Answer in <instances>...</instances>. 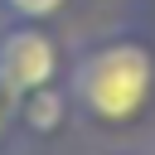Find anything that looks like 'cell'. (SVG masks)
<instances>
[{
  "instance_id": "cell-4",
  "label": "cell",
  "mask_w": 155,
  "mask_h": 155,
  "mask_svg": "<svg viewBox=\"0 0 155 155\" xmlns=\"http://www.w3.org/2000/svg\"><path fill=\"white\" fill-rule=\"evenodd\" d=\"M63 10H68V0H0L5 19H29V24H48Z\"/></svg>"
},
{
  "instance_id": "cell-1",
  "label": "cell",
  "mask_w": 155,
  "mask_h": 155,
  "mask_svg": "<svg viewBox=\"0 0 155 155\" xmlns=\"http://www.w3.org/2000/svg\"><path fill=\"white\" fill-rule=\"evenodd\" d=\"M78 121L102 136H126L155 111V34L107 29L68 48L63 73Z\"/></svg>"
},
{
  "instance_id": "cell-3",
  "label": "cell",
  "mask_w": 155,
  "mask_h": 155,
  "mask_svg": "<svg viewBox=\"0 0 155 155\" xmlns=\"http://www.w3.org/2000/svg\"><path fill=\"white\" fill-rule=\"evenodd\" d=\"M73 121H78V107H73L68 82H48L15 102V136L24 140H58Z\"/></svg>"
},
{
  "instance_id": "cell-2",
  "label": "cell",
  "mask_w": 155,
  "mask_h": 155,
  "mask_svg": "<svg viewBox=\"0 0 155 155\" xmlns=\"http://www.w3.org/2000/svg\"><path fill=\"white\" fill-rule=\"evenodd\" d=\"M63 73H68V48L48 24H29V19L0 24V87L10 97L63 82Z\"/></svg>"
},
{
  "instance_id": "cell-6",
  "label": "cell",
  "mask_w": 155,
  "mask_h": 155,
  "mask_svg": "<svg viewBox=\"0 0 155 155\" xmlns=\"http://www.w3.org/2000/svg\"><path fill=\"white\" fill-rule=\"evenodd\" d=\"M111 155H136V150H111Z\"/></svg>"
},
{
  "instance_id": "cell-5",
  "label": "cell",
  "mask_w": 155,
  "mask_h": 155,
  "mask_svg": "<svg viewBox=\"0 0 155 155\" xmlns=\"http://www.w3.org/2000/svg\"><path fill=\"white\" fill-rule=\"evenodd\" d=\"M15 102H19V97H10V92L0 87V140L15 131Z\"/></svg>"
}]
</instances>
